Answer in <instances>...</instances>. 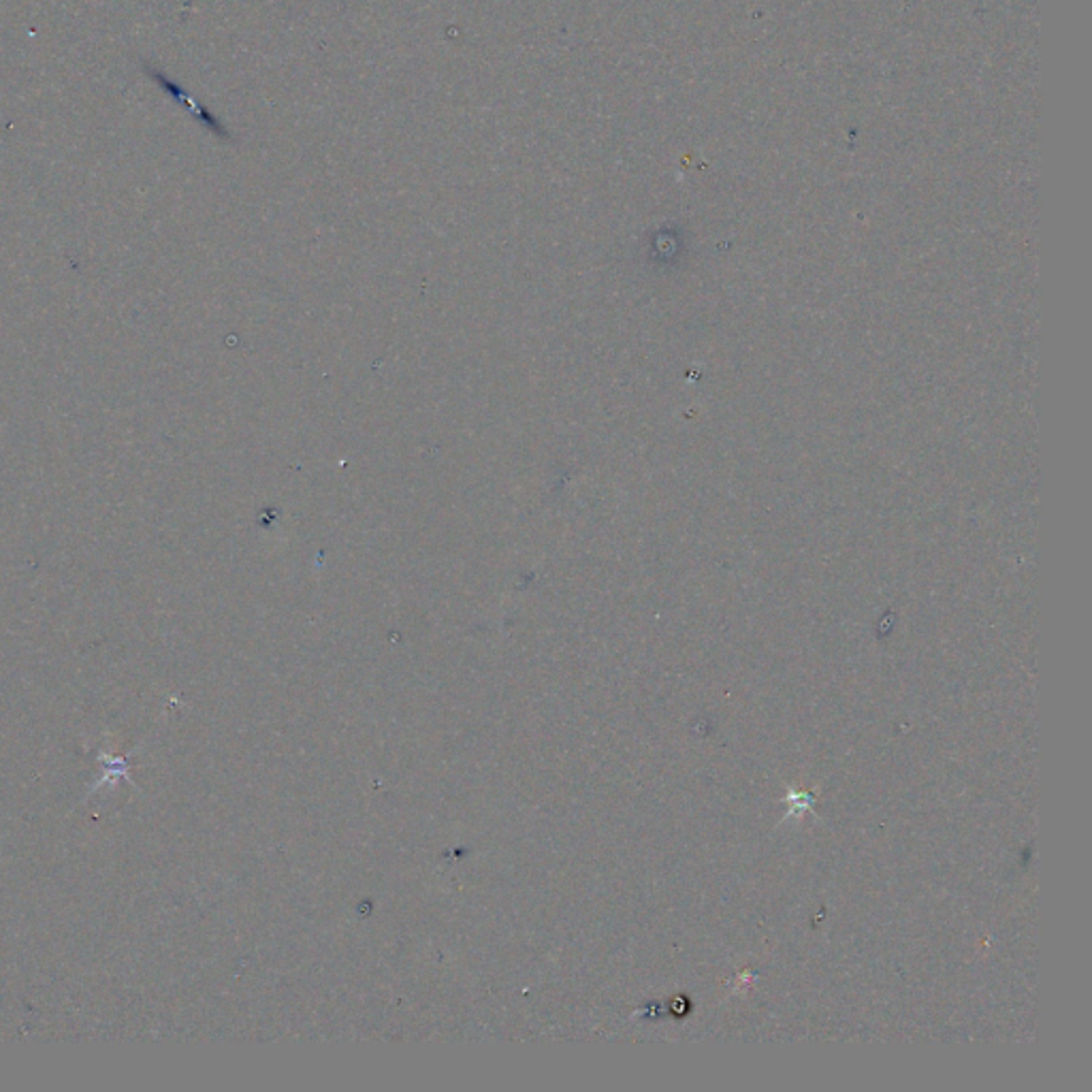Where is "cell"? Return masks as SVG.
<instances>
[{"mask_svg": "<svg viewBox=\"0 0 1092 1092\" xmlns=\"http://www.w3.org/2000/svg\"><path fill=\"white\" fill-rule=\"evenodd\" d=\"M149 75H152V79H156L158 84H161V88L167 90V92H169L171 97L178 98V101H182L184 107H190V111H193L194 116H197L199 120L203 122V124H207V129H211L214 133H218V135H226L224 129H222V126L218 124V120H216L214 116H210V111H207L205 107H201L199 103H194L193 98L186 97V92H184L182 88H180L178 84H174V81H169L165 75H161V73H149Z\"/></svg>", "mask_w": 1092, "mask_h": 1092, "instance_id": "6da1fadb", "label": "cell"}]
</instances>
